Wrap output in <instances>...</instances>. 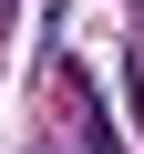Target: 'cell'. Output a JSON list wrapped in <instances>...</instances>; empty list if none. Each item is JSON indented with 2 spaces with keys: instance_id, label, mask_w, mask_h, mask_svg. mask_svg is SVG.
Segmentation results:
<instances>
[{
  "instance_id": "6da1fadb",
  "label": "cell",
  "mask_w": 144,
  "mask_h": 154,
  "mask_svg": "<svg viewBox=\"0 0 144 154\" xmlns=\"http://www.w3.org/2000/svg\"><path fill=\"white\" fill-rule=\"evenodd\" d=\"M0 11H11V0H0Z\"/></svg>"
}]
</instances>
